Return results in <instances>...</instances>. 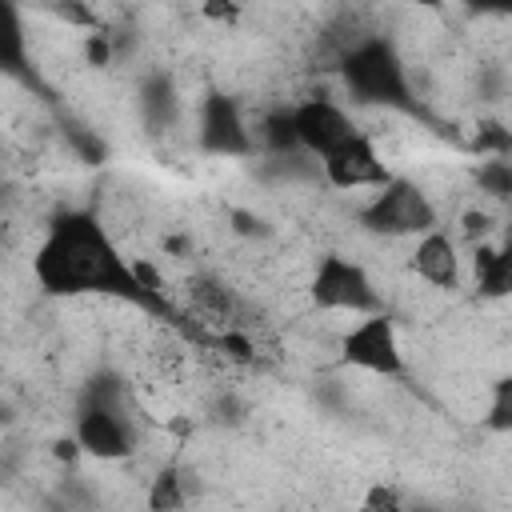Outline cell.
I'll return each mask as SVG.
<instances>
[{"label":"cell","instance_id":"4","mask_svg":"<svg viewBox=\"0 0 512 512\" xmlns=\"http://www.w3.org/2000/svg\"><path fill=\"white\" fill-rule=\"evenodd\" d=\"M308 296L316 308L324 312H352V316H364V312H376L384 308L372 276L364 272L360 260H348L340 252H328L320 256L312 280H308Z\"/></svg>","mask_w":512,"mask_h":512},{"label":"cell","instance_id":"2","mask_svg":"<svg viewBox=\"0 0 512 512\" xmlns=\"http://www.w3.org/2000/svg\"><path fill=\"white\" fill-rule=\"evenodd\" d=\"M340 76H344V88L352 92L356 104H368V108H400V112H412L416 108L412 84H408V72H404V60L392 48V40H384V36H364L352 48H344Z\"/></svg>","mask_w":512,"mask_h":512},{"label":"cell","instance_id":"14","mask_svg":"<svg viewBox=\"0 0 512 512\" xmlns=\"http://www.w3.org/2000/svg\"><path fill=\"white\" fill-rule=\"evenodd\" d=\"M476 184L492 200H512V160L508 156H488L476 168Z\"/></svg>","mask_w":512,"mask_h":512},{"label":"cell","instance_id":"6","mask_svg":"<svg viewBox=\"0 0 512 512\" xmlns=\"http://www.w3.org/2000/svg\"><path fill=\"white\" fill-rule=\"evenodd\" d=\"M76 444L84 456H96V460H124L132 448H136V428L132 420L124 416L120 400L104 388H92L88 400L80 404L76 412V428H72Z\"/></svg>","mask_w":512,"mask_h":512},{"label":"cell","instance_id":"3","mask_svg":"<svg viewBox=\"0 0 512 512\" xmlns=\"http://www.w3.org/2000/svg\"><path fill=\"white\" fill-rule=\"evenodd\" d=\"M360 224L376 236H424L432 228H440L436 204L428 200V192L408 180V176H388L372 200L360 208Z\"/></svg>","mask_w":512,"mask_h":512},{"label":"cell","instance_id":"11","mask_svg":"<svg viewBox=\"0 0 512 512\" xmlns=\"http://www.w3.org/2000/svg\"><path fill=\"white\" fill-rule=\"evenodd\" d=\"M476 288L480 296H512V240L500 248H476Z\"/></svg>","mask_w":512,"mask_h":512},{"label":"cell","instance_id":"5","mask_svg":"<svg viewBox=\"0 0 512 512\" xmlns=\"http://www.w3.org/2000/svg\"><path fill=\"white\" fill-rule=\"evenodd\" d=\"M340 364L372 372V376H400L404 372V348L396 336V324L384 308L356 316L340 336Z\"/></svg>","mask_w":512,"mask_h":512},{"label":"cell","instance_id":"12","mask_svg":"<svg viewBox=\"0 0 512 512\" xmlns=\"http://www.w3.org/2000/svg\"><path fill=\"white\" fill-rule=\"evenodd\" d=\"M188 504V488H184V480H180V468H164L156 480H152V488H148V508H156V512H176V508H184Z\"/></svg>","mask_w":512,"mask_h":512},{"label":"cell","instance_id":"8","mask_svg":"<svg viewBox=\"0 0 512 512\" xmlns=\"http://www.w3.org/2000/svg\"><path fill=\"white\" fill-rule=\"evenodd\" d=\"M292 128H296L300 148L308 156H316V160L328 156L332 148H340L352 132H360L352 124V116L336 100H328V96H312V100L292 104Z\"/></svg>","mask_w":512,"mask_h":512},{"label":"cell","instance_id":"21","mask_svg":"<svg viewBox=\"0 0 512 512\" xmlns=\"http://www.w3.org/2000/svg\"><path fill=\"white\" fill-rule=\"evenodd\" d=\"M396 4H408V8H428V12H440L444 0H396Z\"/></svg>","mask_w":512,"mask_h":512},{"label":"cell","instance_id":"18","mask_svg":"<svg viewBox=\"0 0 512 512\" xmlns=\"http://www.w3.org/2000/svg\"><path fill=\"white\" fill-rule=\"evenodd\" d=\"M200 12H204V20H216V24H236L240 20L236 0H200Z\"/></svg>","mask_w":512,"mask_h":512},{"label":"cell","instance_id":"20","mask_svg":"<svg viewBox=\"0 0 512 512\" xmlns=\"http://www.w3.org/2000/svg\"><path fill=\"white\" fill-rule=\"evenodd\" d=\"M464 4L484 16H512V0H464Z\"/></svg>","mask_w":512,"mask_h":512},{"label":"cell","instance_id":"9","mask_svg":"<svg viewBox=\"0 0 512 512\" xmlns=\"http://www.w3.org/2000/svg\"><path fill=\"white\" fill-rule=\"evenodd\" d=\"M200 148L212 156H252L256 136L248 132L240 104L224 92H208L200 104Z\"/></svg>","mask_w":512,"mask_h":512},{"label":"cell","instance_id":"16","mask_svg":"<svg viewBox=\"0 0 512 512\" xmlns=\"http://www.w3.org/2000/svg\"><path fill=\"white\" fill-rule=\"evenodd\" d=\"M408 504V496L392 484V480H376L368 492H364V508H372V512H400Z\"/></svg>","mask_w":512,"mask_h":512},{"label":"cell","instance_id":"13","mask_svg":"<svg viewBox=\"0 0 512 512\" xmlns=\"http://www.w3.org/2000/svg\"><path fill=\"white\" fill-rule=\"evenodd\" d=\"M140 104H144L152 124H168L176 116V88L168 84V76H152L140 92Z\"/></svg>","mask_w":512,"mask_h":512},{"label":"cell","instance_id":"10","mask_svg":"<svg viewBox=\"0 0 512 512\" xmlns=\"http://www.w3.org/2000/svg\"><path fill=\"white\" fill-rule=\"evenodd\" d=\"M412 272L432 284V288H456L460 284V252H456V240L440 228L416 236V248H412Z\"/></svg>","mask_w":512,"mask_h":512},{"label":"cell","instance_id":"1","mask_svg":"<svg viewBox=\"0 0 512 512\" xmlns=\"http://www.w3.org/2000/svg\"><path fill=\"white\" fill-rule=\"evenodd\" d=\"M32 276L48 296H108L140 308H164L140 268L120 252L96 212L64 208L52 216L40 248L32 252Z\"/></svg>","mask_w":512,"mask_h":512},{"label":"cell","instance_id":"17","mask_svg":"<svg viewBox=\"0 0 512 512\" xmlns=\"http://www.w3.org/2000/svg\"><path fill=\"white\" fill-rule=\"evenodd\" d=\"M20 52H24L20 12H16V4H8V24H4V68H8V72H16V68H20Z\"/></svg>","mask_w":512,"mask_h":512},{"label":"cell","instance_id":"19","mask_svg":"<svg viewBox=\"0 0 512 512\" xmlns=\"http://www.w3.org/2000/svg\"><path fill=\"white\" fill-rule=\"evenodd\" d=\"M84 60L96 64V68H104V64L112 60V44H108L104 32H88V40H84Z\"/></svg>","mask_w":512,"mask_h":512},{"label":"cell","instance_id":"7","mask_svg":"<svg viewBox=\"0 0 512 512\" xmlns=\"http://www.w3.org/2000/svg\"><path fill=\"white\" fill-rule=\"evenodd\" d=\"M320 176L340 188V192H352V188H380L392 172L388 164L380 160L376 144L364 136V132H352L340 148H332L328 156H320Z\"/></svg>","mask_w":512,"mask_h":512},{"label":"cell","instance_id":"15","mask_svg":"<svg viewBox=\"0 0 512 512\" xmlns=\"http://www.w3.org/2000/svg\"><path fill=\"white\" fill-rule=\"evenodd\" d=\"M484 428H492V432H512V372L492 384L488 408H484Z\"/></svg>","mask_w":512,"mask_h":512}]
</instances>
